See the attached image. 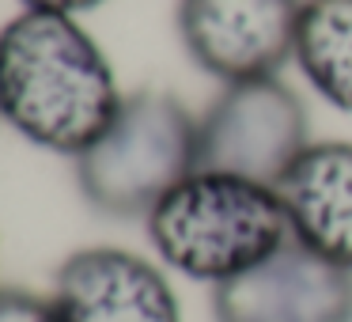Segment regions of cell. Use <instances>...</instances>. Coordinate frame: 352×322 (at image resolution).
I'll return each mask as SVG.
<instances>
[{
  "mask_svg": "<svg viewBox=\"0 0 352 322\" xmlns=\"http://www.w3.org/2000/svg\"><path fill=\"white\" fill-rule=\"evenodd\" d=\"M125 95L99 42L57 12H19L0 27V114L19 137L76 160Z\"/></svg>",
  "mask_w": 352,
  "mask_h": 322,
  "instance_id": "obj_1",
  "label": "cell"
},
{
  "mask_svg": "<svg viewBox=\"0 0 352 322\" xmlns=\"http://www.w3.org/2000/svg\"><path fill=\"white\" fill-rule=\"evenodd\" d=\"M155 254L182 277L223 284L292 239L276 186L223 171H193L144 216Z\"/></svg>",
  "mask_w": 352,
  "mask_h": 322,
  "instance_id": "obj_2",
  "label": "cell"
},
{
  "mask_svg": "<svg viewBox=\"0 0 352 322\" xmlns=\"http://www.w3.org/2000/svg\"><path fill=\"white\" fill-rule=\"evenodd\" d=\"M197 171V118L170 92H133L76 155V186L102 216H148Z\"/></svg>",
  "mask_w": 352,
  "mask_h": 322,
  "instance_id": "obj_3",
  "label": "cell"
},
{
  "mask_svg": "<svg viewBox=\"0 0 352 322\" xmlns=\"http://www.w3.org/2000/svg\"><path fill=\"white\" fill-rule=\"evenodd\" d=\"M307 144V107L280 76L223 84L197 118V171H223L276 186Z\"/></svg>",
  "mask_w": 352,
  "mask_h": 322,
  "instance_id": "obj_4",
  "label": "cell"
},
{
  "mask_svg": "<svg viewBox=\"0 0 352 322\" xmlns=\"http://www.w3.org/2000/svg\"><path fill=\"white\" fill-rule=\"evenodd\" d=\"M303 0H178V39L220 84L276 76L296 57Z\"/></svg>",
  "mask_w": 352,
  "mask_h": 322,
  "instance_id": "obj_5",
  "label": "cell"
},
{
  "mask_svg": "<svg viewBox=\"0 0 352 322\" xmlns=\"http://www.w3.org/2000/svg\"><path fill=\"white\" fill-rule=\"evenodd\" d=\"M216 322H352V269L288 239L261 266L212 288Z\"/></svg>",
  "mask_w": 352,
  "mask_h": 322,
  "instance_id": "obj_6",
  "label": "cell"
},
{
  "mask_svg": "<svg viewBox=\"0 0 352 322\" xmlns=\"http://www.w3.org/2000/svg\"><path fill=\"white\" fill-rule=\"evenodd\" d=\"M61 322H182L170 281L155 261L122 246H87L54 277Z\"/></svg>",
  "mask_w": 352,
  "mask_h": 322,
  "instance_id": "obj_7",
  "label": "cell"
},
{
  "mask_svg": "<svg viewBox=\"0 0 352 322\" xmlns=\"http://www.w3.org/2000/svg\"><path fill=\"white\" fill-rule=\"evenodd\" d=\"M292 239L352 269V140H314L276 182Z\"/></svg>",
  "mask_w": 352,
  "mask_h": 322,
  "instance_id": "obj_8",
  "label": "cell"
},
{
  "mask_svg": "<svg viewBox=\"0 0 352 322\" xmlns=\"http://www.w3.org/2000/svg\"><path fill=\"white\" fill-rule=\"evenodd\" d=\"M292 61L318 99L352 114V0H303Z\"/></svg>",
  "mask_w": 352,
  "mask_h": 322,
  "instance_id": "obj_9",
  "label": "cell"
},
{
  "mask_svg": "<svg viewBox=\"0 0 352 322\" xmlns=\"http://www.w3.org/2000/svg\"><path fill=\"white\" fill-rule=\"evenodd\" d=\"M0 322H61L54 299H42L27 288H0Z\"/></svg>",
  "mask_w": 352,
  "mask_h": 322,
  "instance_id": "obj_10",
  "label": "cell"
},
{
  "mask_svg": "<svg viewBox=\"0 0 352 322\" xmlns=\"http://www.w3.org/2000/svg\"><path fill=\"white\" fill-rule=\"evenodd\" d=\"M27 12H57V16H80V12L99 8L102 0H19Z\"/></svg>",
  "mask_w": 352,
  "mask_h": 322,
  "instance_id": "obj_11",
  "label": "cell"
},
{
  "mask_svg": "<svg viewBox=\"0 0 352 322\" xmlns=\"http://www.w3.org/2000/svg\"><path fill=\"white\" fill-rule=\"evenodd\" d=\"M0 118H4V114H0Z\"/></svg>",
  "mask_w": 352,
  "mask_h": 322,
  "instance_id": "obj_12",
  "label": "cell"
}]
</instances>
